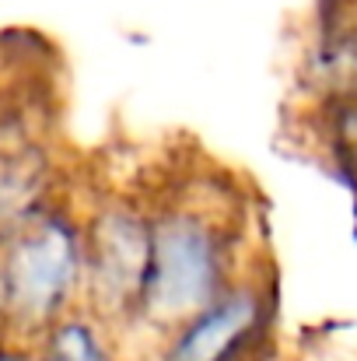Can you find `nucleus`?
Wrapping results in <instances>:
<instances>
[{
	"label": "nucleus",
	"instance_id": "f257e3e1",
	"mask_svg": "<svg viewBox=\"0 0 357 361\" xmlns=\"http://www.w3.org/2000/svg\"><path fill=\"white\" fill-rule=\"evenodd\" d=\"M151 204V263L137 330L154 341L218 302L256 263L245 259V204L218 176H182L147 193Z\"/></svg>",
	"mask_w": 357,
	"mask_h": 361
},
{
	"label": "nucleus",
	"instance_id": "f03ea898",
	"mask_svg": "<svg viewBox=\"0 0 357 361\" xmlns=\"http://www.w3.org/2000/svg\"><path fill=\"white\" fill-rule=\"evenodd\" d=\"M84 309V211L63 190L0 232V341L32 348Z\"/></svg>",
	"mask_w": 357,
	"mask_h": 361
},
{
	"label": "nucleus",
	"instance_id": "7ed1b4c3",
	"mask_svg": "<svg viewBox=\"0 0 357 361\" xmlns=\"http://www.w3.org/2000/svg\"><path fill=\"white\" fill-rule=\"evenodd\" d=\"M84 211V309L113 334L137 330L147 263L151 204L147 193H102Z\"/></svg>",
	"mask_w": 357,
	"mask_h": 361
},
{
	"label": "nucleus",
	"instance_id": "20e7f679",
	"mask_svg": "<svg viewBox=\"0 0 357 361\" xmlns=\"http://www.w3.org/2000/svg\"><path fill=\"white\" fill-rule=\"evenodd\" d=\"M270 334L273 284L270 270L256 263L218 302L161 334L154 361H256L270 355Z\"/></svg>",
	"mask_w": 357,
	"mask_h": 361
},
{
	"label": "nucleus",
	"instance_id": "39448f33",
	"mask_svg": "<svg viewBox=\"0 0 357 361\" xmlns=\"http://www.w3.org/2000/svg\"><path fill=\"white\" fill-rule=\"evenodd\" d=\"M32 361H119V337L81 309L32 344Z\"/></svg>",
	"mask_w": 357,
	"mask_h": 361
},
{
	"label": "nucleus",
	"instance_id": "423d86ee",
	"mask_svg": "<svg viewBox=\"0 0 357 361\" xmlns=\"http://www.w3.org/2000/svg\"><path fill=\"white\" fill-rule=\"evenodd\" d=\"M330 130H333L337 151L347 154V158L357 165V92H351V95H337V99H333Z\"/></svg>",
	"mask_w": 357,
	"mask_h": 361
},
{
	"label": "nucleus",
	"instance_id": "0eeeda50",
	"mask_svg": "<svg viewBox=\"0 0 357 361\" xmlns=\"http://www.w3.org/2000/svg\"><path fill=\"white\" fill-rule=\"evenodd\" d=\"M344 28H347V35H340V42L333 46V56H344V60H347V63L340 67V71L347 74V85H344V92H337V95L357 92V7H354V14L344 21Z\"/></svg>",
	"mask_w": 357,
	"mask_h": 361
},
{
	"label": "nucleus",
	"instance_id": "6e6552de",
	"mask_svg": "<svg viewBox=\"0 0 357 361\" xmlns=\"http://www.w3.org/2000/svg\"><path fill=\"white\" fill-rule=\"evenodd\" d=\"M0 361H32V348H25V344H11V341H0Z\"/></svg>",
	"mask_w": 357,
	"mask_h": 361
},
{
	"label": "nucleus",
	"instance_id": "1a4fd4ad",
	"mask_svg": "<svg viewBox=\"0 0 357 361\" xmlns=\"http://www.w3.org/2000/svg\"><path fill=\"white\" fill-rule=\"evenodd\" d=\"M344 4H351V7H357V0H344Z\"/></svg>",
	"mask_w": 357,
	"mask_h": 361
},
{
	"label": "nucleus",
	"instance_id": "9d476101",
	"mask_svg": "<svg viewBox=\"0 0 357 361\" xmlns=\"http://www.w3.org/2000/svg\"><path fill=\"white\" fill-rule=\"evenodd\" d=\"M256 361H266V358H256Z\"/></svg>",
	"mask_w": 357,
	"mask_h": 361
}]
</instances>
